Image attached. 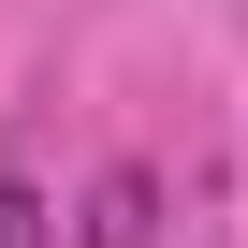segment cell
I'll use <instances>...</instances> for the list:
<instances>
[{"mask_svg": "<svg viewBox=\"0 0 248 248\" xmlns=\"http://www.w3.org/2000/svg\"><path fill=\"white\" fill-rule=\"evenodd\" d=\"M73 248H161V175H146V161H117V175L88 190V219H73Z\"/></svg>", "mask_w": 248, "mask_h": 248, "instance_id": "cell-1", "label": "cell"}, {"mask_svg": "<svg viewBox=\"0 0 248 248\" xmlns=\"http://www.w3.org/2000/svg\"><path fill=\"white\" fill-rule=\"evenodd\" d=\"M0 248H59V204H44L30 175H0Z\"/></svg>", "mask_w": 248, "mask_h": 248, "instance_id": "cell-2", "label": "cell"}]
</instances>
